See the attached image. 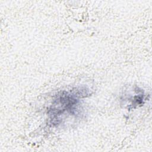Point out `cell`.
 I'll return each mask as SVG.
<instances>
[{
  "label": "cell",
  "mask_w": 152,
  "mask_h": 152,
  "mask_svg": "<svg viewBox=\"0 0 152 152\" xmlns=\"http://www.w3.org/2000/svg\"><path fill=\"white\" fill-rule=\"evenodd\" d=\"M90 94V90L86 87H78L58 93L48 112L49 123L53 126H58L66 115L78 116L80 112V99Z\"/></svg>",
  "instance_id": "cell-1"
}]
</instances>
